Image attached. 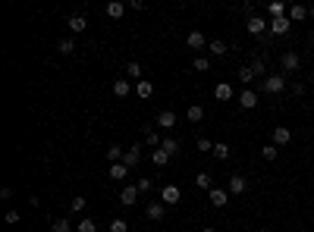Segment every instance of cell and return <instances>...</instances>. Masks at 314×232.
<instances>
[{"instance_id":"cell-7","label":"cell","mask_w":314,"mask_h":232,"mask_svg":"<svg viewBox=\"0 0 314 232\" xmlns=\"http://www.w3.org/2000/svg\"><path fill=\"white\" fill-rule=\"evenodd\" d=\"M145 214H148V220L160 223V220H164V214H166V204L164 201H151L148 207H145Z\"/></svg>"},{"instance_id":"cell-9","label":"cell","mask_w":314,"mask_h":232,"mask_svg":"<svg viewBox=\"0 0 314 232\" xmlns=\"http://www.w3.org/2000/svg\"><path fill=\"white\" fill-rule=\"evenodd\" d=\"M179 198H182L179 185H166V188L160 191V201H164V204H170V207H173V204H179Z\"/></svg>"},{"instance_id":"cell-22","label":"cell","mask_w":314,"mask_h":232,"mask_svg":"<svg viewBox=\"0 0 314 232\" xmlns=\"http://www.w3.org/2000/svg\"><path fill=\"white\" fill-rule=\"evenodd\" d=\"M214 97H217V101H230V97H232V85L230 82H220L217 88H214Z\"/></svg>"},{"instance_id":"cell-8","label":"cell","mask_w":314,"mask_h":232,"mask_svg":"<svg viewBox=\"0 0 314 232\" xmlns=\"http://www.w3.org/2000/svg\"><path fill=\"white\" fill-rule=\"evenodd\" d=\"M245 188H248V179L245 176H230V185H226L230 195H245Z\"/></svg>"},{"instance_id":"cell-38","label":"cell","mask_w":314,"mask_h":232,"mask_svg":"<svg viewBox=\"0 0 314 232\" xmlns=\"http://www.w3.org/2000/svg\"><path fill=\"white\" fill-rule=\"evenodd\" d=\"M135 188H138V191H142V195H148V191H151V188H154V182H151V179H148V176H142V179H138V182H135Z\"/></svg>"},{"instance_id":"cell-47","label":"cell","mask_w":314,"mask_h":232,"mask_svg":"<svg viewBox=\"0 0 314 232\" xmlns=\"http://www.w3.org/2000/svg\"><path fill=\"white\" fill-rule=\"evenodd\" d=\"M258 232H270V229H258Z\"/></svg>"},{"instance_id":"cell-29","label":"cell","mask_w":314,"mask_h":232,"mask_svg":"<svg viewBox=\"0 0 314 232\" xmlns=\"http://www.w3.org/2000/svg\"><path fill=\"white\" fill-rule=\"evenodd\" d=\"M57 50H60V54H63V57H72V54H76V44H72L69 38H63V41L57 44Z\"/></svg>"},{"instance_id":"cell-21","label":"cell","mask_w":314,"mask_h":232,"mask_svg":"<svg viewBox=\"0 0 314 232\" xmlns=\"http://www.w3.org/2000/svg\"><path fill=\"white\" fill-rule=\"evenodd\" d=\"M123 13H126V3H123V0H110V3H107V16H110V19H119Z\"/></svg>"},{"instance_id":"cell-14","label":"cell","mask_w":314,"mask_h":232,"mask_svg":"<svg viewBox=\"0 0 314 232\" xmlns=\"http://www.w3.org/2000/svg\"><path fill=\"white\" fill-rule=\"evenodd\" d=\"M289 19H292V25H296V22H305V19H308V6L292 3V6H289Z\"/></svg>"},{"instance_id":"cell-3","label":"cell","mask_w":314,"mask_h":232,"mask_svg":"<svg viewBox=\"0 0 314 232\" xmlns=\"http://www.w3.org/2000/svg\"><path fill=\"white\" fill-rule=\"evenodd\" d=\"M138 195H142V191H138L135 185H123V191H119V204H123V207H135Z\"/></svg>"},{"instance_id":"cell-17","label":"cell","mask_w":314,"mask_h":232,"mask_svg":"<svg viewBox=\"0 0 314 232\" xmlns=\"http://www.w3.org/2000/svg\"><path fill=\"white\" fill-rule=\"evenodd\" d=\"M113 94H116V97H129L132 94L129 78H116V82H113Z\"/></svg>"},{"instance_id":"cell-30","label":"cell","mask_w":314,"mask_h":232,"mask_svg":"<svg viewBox=\"0 0 314 232\" xmlns=\"http://www.w3.org/2000/svg\"><path fill=\"white\" fill-rule=\"evenodd\" d=\"M192 69H195V72H208L211 69V60L208 57H195V60H192Z\"/></svg>"},{"instance_id":"cell-6","label":"cell","mask_w":314,"mask_h":232,"mask_svg":"<svg viewBox=\"0 0 314 232\" xmlns=\"http://www.w3.org/2000/svg\"><path fill=\"white\" fill-rule=\"evenodd\" d=\"M208 201L214 204V207H226V204H230V191H226V188H217V185H214V188L208 191Z\"/></svg>"},{"instance_id":"cell-15","label":"cell","mask_w":314,"mask_h":232,"mask_svg":"<svg viewBox=\"0 0 314 232\" xmlns=\"http://www.w3.org/2000/svg\"><path fill=\"white\" fill-rule=\"evenodd\" d=\"M66 25H69V31L82 35V31L88 29V19H85V16H69V19H66Z\"/></svg>"},{"instance_id":"cell-4","label":"cell","mask_w":314,"mask_h":232,"mask_svg":"<svg viewBox=\"0 0 314 232\" xmlns=\"http://www.w3.org/2000/svg\"><path fill=\"white\" fill-rule=\"evenodd\" d=\"M289 29H292V19H289V16H280V19H270V35L283 38V35H289Z\"/></svg>"},{"instance_id":"cell-46","label":"cell","mask_w":314,"mask_h":232,"mask_svg":"<svg viewBox=\"0 0 314 232\" xmlns=\"http://www.w3.org/2000/svg\"><path fill=\"white\" fill-rule=\"evenodd\" d=\"M308 16H311V19H314V6H308Z\"/></svg>"},{"instance_id":"cell-23","label":"cell","mask_w":314,"mask_h":232,"mask_svg":"<svg viewBox=\"0 0 314 232\" xmlns=\"http://www.w3.org/2000/svg\"><path fill=\"white\" fill-rule=\"evenodd\" d=\"M123 157H126V148H119V144L107 148V160H110V163H123Z\"/></svg>"},{"instance_id":"cell-40","label":"cell","mask_w":314,"mask_h":232,"mask_svg":"<svg viewBox=\"0 0 314 232\" xmlns=\"http://www.w3.org/2000/svg\"><path fill=\"white\" fill-rule=\"evenodd\" d=\"M85 204H88L85 198H72V201H69V210H72V214H82V210H85Z\"/></svg>"},{"instance_id":"cell-43","label":"cell","mask_w":314,"mask_h":232,"mask_svg":"<svg viewBox=\"0 0 314 232\" xmlns=\"http://www.w3.org/2000/svg\"><path fill=\"white\" fill-rule=\"evenodd\" d=\"M289 91H292L296 97H302V94H305V85H302V82H292V88H289Z\"/></svg>"},{"instance_id":"cell-18","label":"cell","mask_w":314,"mask_h":232,"mask_svg":"<svg viewBox=\"0 0 314 232\" xmlns=\"http://www.w3.org/2000/svg\"><path fill=\"white\" fill-rule=\"evenodd\" d=\"M185 119H189L192 125H195V123H201V119H204V107H201V104H192V107L185 110Z\"/></svg>"},{"instance_id":"cell-28","label":"cell","mask_w":314,"mask_h":232,"mask_svg":"<svg viewBox=\"0 0 314 232\" xmlns=\"http://www.w3.org/2000/svg\"><path fill=\"white\" fill-rule=\"evenodd\" d=\"M195 185H198V188H204V191H211V188H214V179H211L208 173H198V176H195Z\"/></svg>"},{"instance_id":"cell-34","label":"cell","mask_w":314,"mask_h":232,"mask_svg":"<svg viewBox=\"0 0 314 232\" xmlns=\"http://www.w3.org/2000/svg\"><path fill=\"white\" fill-rule=\"evenodd\" d=\"M50 232H69V220H66V217L53 220V223H50Z\"/></svg>"},{"instance_id":"cell-41","label":"cell","mask_w":314,"mask_h":232,"mask_svg":"<svg viewBox=\"0 0 314 232\" xmlns=\"http://www.w3.org/2000/svg\"><path fill=\"white\" fill-rule=\"evenodd\" d=\"M98 226H95V220H88V217H85V220H79V232H95Z\"/></svg>"},{"instance_id":"cell-12","label":"cell","mask_w":314,"mask_h":232,"mask_svg":"<svg viewBox=\"0 0 314 232\" xmlns=\"http://www.w3.org/2000/svg\"><path fill=\"white\" fill-rule=\"evenodd\" d=\"M185 44H189V47H192V50H201V47H208V44H211V41H208V38H204V35H201V31H198V29H195V31H189V38H185Z\"/></svg>"},{"instance_id":"cell-39","label":"cell","mask_w":314,"mask_h":232,"mask_svg":"<svg viewBox=\"0 0 314 232\" xmlns=\"http://www.w3.org/2000/svg\"><path fill=\"white\" fill-rule=\"evenodd\" d=\"M107 229H110V232H129V223H126V220H119V217H116V220H113Z\"/></svg>"},{"instance_id":"cell-13","label":"cell","mask_w":314,"mask_h":232,"mask_svg":"<svg viewBox=\"0 0 314 232\" xmlns=\"http://www.w3.org/2000/svg\"><path fill=\"white\" fill-rule=\"evenodd\" d=\"M289 141H292V132L286 129V125H277V129H273V144L283 148V144H289Z\"/></svg>"},{"instance_id":"cell-35","label":"cell","mask_w":314,"mask_h":232,"mask_svg":"<svg viewBox=\"0 0 314 232\" xmlns=\"http://www.w3.org/2000/svg\"><path fill=\"white\" fill-rule=\"evenodd\" d=\"M126 76H129V78H138V82H142V66H138L135 60H132V63L126 66Z\"/></svg>"},{"instance_id":"cell-42","label":"cell","mask_w":314,"mask_h":232,"mask_svg":"<svg viewBox=\"0 0 314 232\" xmlns=\"http://www.w3.org/2000/svg\"><path fill=\"white\" fill-rule=\"evenodd\" d=\"M198 151H211L214 154V141L211 138H198Z\"/></svg>"},{"instance_id":"cell-5","label":"cell","mask_w":314,"mask_h":232,"mask_svg":"<svg viewBox=\"0 0 314 232\" xmlns=\"http://www.w3.org/2000/svg\"><path fill=\"white\" fill-rule=\"evenodd\" d=\"M280 66H283V72H296L298 66H302V57H298L296 50H286V54L280 57Z\"/></svg>"},{"instance_id":"cell-10","label":"cell","mask_w":314,"mask_h":232,"mask_svg":"<svg viewBox=\"0 0 314 232\" xmlns=\"http://www.w3.org/2000/svg\"><path fill=\"white\" fill-rule=\"evenodd\" d=\"M239 107H242V110H255L258 107V91L245 88L242 94H239Z\"/></svg>"},{"instance_id":"cell-24","label":"cell","mask_w":314,"mask_h":232,"mask_svg":"<svg viewBox=\"0 0 314 232\" xmlns=\"http://www.w3.org/2000/svg\"><path fill=\"white\" fill-rule=\"evenodd\" d=\"M170 157H173V154H166L164 148H157L154 154H151V160H154V167H166V163H170Z\"/></svg>"},{"instance_id":"cell-31","label":"cell","mask_w":314,"mask_h":232,"mask_svg":"<svg viewBox=\"0 0 314 232\" xmlns=\"http://www.w3.org/2000/svg\"><path fill=\"white\" fill-rule=\"evenodd\" d=\"M214 157H217V160H226V157H230V144L217 141V144H214Z\"/></svg>"},{"instance_id":"cell-25","label":"cell","mask_w":314,"mask_h":232,"mask_svg":"<svg viewBox=\"0 0 314 232\" xmlns=\"http://www.w3.org/2000/svg\"><path fill=\"white\" fill-rule=\"evenodd\" d=\"M251 72H255V78H258V76L267 78V63H264V57H255V60H251Z\"/></svg>"},{"instance_id":"cell-26","label":"cell","mask_w":314,"mask_h":232,"mask_svg":"<svg viewBox=\"0 0 314 232\" xmlns=\"http://www.w3.org/2000/svg\"><path fill=\"white\" fill-rule=\"evenodd\" d=\"M267 13H270V19H280V16H289V6H283V3H270V6H267Z\"/></svg>"},{"instance_id":"cell-11","label":"cell","mask_w":314,"mask_h":232,"mask_svg":"<svg viewBox=\"0 0 314 232\" xmlns=\"http://www.w3.org/2000/svg\"><path fill=\"white\" fill-rule=\"evenodd\" d=\"M138 160H142V144H132V148H126V157H123V163L126 167H138Z\"/></svg>"},{"instance_id":"cell-27","label":"cell","mask_w":314,"mask_h":232,"mask_svg":"<svg viewBox=\"0 0 314 232\" xmlns=\"http://www.w3.org/2000/svg\"><path fill=\"white\" fill-rule=\"evenodd\" d=\"M208 50H211V57H226V50H230V47H226L223 41H211Z\"/></svg>"},{"instance_id":"cell-16","label":"cell","mask_w":314,"mask_h":232,"mask_svg":"<svg viewBox=\"0 0 314 232\" xmlns=\"http://www.w3.org/2000/svg\"><path fill=\"white\" fill-rule=\"evenodd\" d=\"M157 125L160 129H173V125H176V113H173V110H160L157 113Z\"/></svg>"},{"instance_id":"cell-45","label":"cell","mask_w":314,"mask_h":232,"mask_svg":"<svg viewBox=\"0 0 314 232\" xmlns=\"http://www.w3.org/2000/svg\"><path fill=\"white\" fill-rule=\"evenodd\" d=\"M201 232H217V229H214V226H204V229H201Z\"/></svg>"},{"instance_id":"cell-32","label":"cell","mask_w":314,"mask_h":232,"mask_svg":"<svg viewBox=\"0 0 314 232\" xmlns=\"http://www.w3.org/2000/svg\"><path fill=\"white\" fill-rule=\"evenodd\" d=\"M145 141H148L151 148H160V144H164V138H160L154 129H148V132H145Z\"/></svg>"},{"instance_id":"cell-1","label":"cell","mask_w":314,"mask_h":232,"mask_svg":"<svg viewBox=\"0 0 314 232\" xmlns=\"http://www.w3.org/2000/svg\"><path fill=\"white\" fill-rule=\"evenodd\" d=\"M286 88H289L286 76H267V78H264V85H261V91H264V94H283Z\"/></svg>"},{"instance_id":"cell-33","label":"cell","mask_w":314,"mask_h":232,"mask_svg":"<svg viewBox=\"0 0 314 232\" xmlns=\"http://www.w3.org/2000/svg\"><path fill=\"white\" fill-rule=\"evenodd\" d=\"M277 154H280L277 144H264V148H261V157H264V160H277Z\"/></svg>"},{"instance_id":"cell-44","label":"cell","mask_w":314,"mask_h":232,"mask_svg":"<svg viewBox=\"0 0 314 232\" xmlns=\"http://www.w3.org/2000/svg\"><path fill=\"white\" fill-rule=\"evenodd\" d=\"M6 223H19V210H6Z\"/></svg>"},{"instance_id":"cell-19","label":"cell","mask_w":314,"mask_h":232,"mask_svg":"<svg viewBox=\"0 0 314 232\" xmlns=\"http://www.w3.org/2000/svg\"><path fill=\"white\" fill-rule=\"evenodd\" d=\"M110 179H116V182H123L126 176H129V167L126 163H110V173H107Z\"/></svg>"},{"instance_id":"cell-2","label":"cell","mask_w":314,"mask_h":232,"mask_svg":"<svg viewBox=\"0 0 314 232\" xmlns=\"http://www.w3.org/2000/svg\"><path fill=\"white\" fill-rule=\"evenodd\" d=\"M245 29H248V35L264 38L267 29H270V22H267V19H261V16H248V19H245Z\"/></svg>"},{"instance_id":"cell-36","label":"cell","mask_w":314,"mask_h":232,"mask_svg":"<svg viewBox=\"0 0 314 232\" xmlns=\"http://www.w3.org/2000/svg\"><path fill=\"white\" fill-rule=\"evenodd\" d=\"M160 148H164L166 154H176V151H179V141H176V138H170V135H166V138H164V144H160Z\"/></svg>"},{"instance_id":"cell-20","label":"cell","mask_w":314,"mask_h":232,"mask_svg":"<svg viewBox=\"0 0 314 232\" xmlns=\"http://www.w3.org/2000/svg\"><path fill=\"white\" fill-rule=\"evenodd\" d=\"M135 94H138V97H142V101H148V97H151V94H154V85H151V82H148V78H142V82H138V85H135Z\"/></svg>"},{"instance_id":"cell-37","label":"cell","mask_w":314,"mask_h":232,"mask_svg":"<svg viewBox=\"0 0 314 232\" xmlns=\"http://www.w3.org/2000/svg\"><path fill=\"white\" fill-rule=\"evenodd\" d=\"M239 78H242V85H251V82H255V72H251V66H242V69H239Z\"/></svg>"},{"instance_id":"cell-48","label":"cell","mask_w":314,"mask_h":232,"mask_svg":"<svg viewBox=\"0 0 314 232\" xmlns=\"http://www.w3.org/2000/svg\"><path fill=\"white\" fill-rule=\"evenodd\" d=\"M311 88H314V82H311Z\"/></svg>"}]
</instances>
